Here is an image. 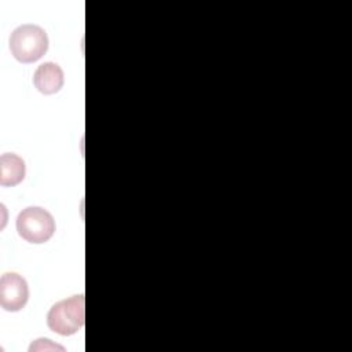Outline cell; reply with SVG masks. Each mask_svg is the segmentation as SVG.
<instances>
[{"instance_id": "277c9868", "label": "cell", "mask_w": 352, "mask_h": 352, "mask_svg": "<svg viewBox=\"0 0 352 352\" xmlns=\"http://www.w3.org/2000/svg\"><path fill=\"white\" fill-rule=\"evenodd\" d=\"M29 298L25 278L16 272H6L0 279V305L8 312L21 311Z\"/></svg>"}, {"instance_id": "5b68a950", "label": "cell", "mask_w": 352, "mask_h": 352, "mask_svg": "<svg viewBox=\"0 0 352 352\" xmlns=\"http://www.w3.org/2000/svg\"><path fill=\"white\" fill-rule=\"evenodd\" d=\"M63 70L54 62L41 63L33 76V84L44 95L56 94L63 87Z\"/></svg>"}, {"instance_id": "7a4b0ae2", "label": "cell", "mask_w": 352, "mask_h": 352, "mask_svg": "<svg viewBox=\"0 0 352 352\" xmlns=\"http://www.w3.org/2000/svg\"><path fill=\"white\" fill-rule=\"evenodd\" d=\"M85 298L82 294L72 296L66 300L55 302L47 315L48 327L60 334L72 336L84 326Z\"/></svg>"}, {"instance_id": "3957f363", "label": "cell", "mask_w": 352, "mask_h": 352, "mask_svg": "<svg viewBox=\"0 0 352 352\" xmlns=\"http://www.w3.org/2000/svg\"><path fill=\"white\" fill-rule=\"evenodd\" d=\"M16 231L26 242L44 243L55 232V220L44 208L29 206L18 214Z\"/></svg>"}, {"instance_id": "8992f818", "label": "cell", "mask_w": 352, "mask_h": 352, "mask_svg": "<svg viewBox=\"0 0 352 352\" xmlns=\"http://www.w3.org/2000/svg\"><path fill=\"white\" fill-rule=\"evenodd\" d=\"M25 161L14 153H6L0 157V184L16 186L25 179Z\"/></svg>"}, {"instance_id": "6da1fadb", "label": "cell", "mask_w": 352, "mask_h": 352, "mask_svg": "<svg viewBox=\"0 0 352 352\" xmlns=\"http://www.w3.org/2000/svg\"><path fill=\"white\" fill-rule=\"evenodd\" d=\"M48 50V37L43 28L25 23L12 30L10 36V51L22 63L38 60Z\"/></svg>"}]
</instances>
